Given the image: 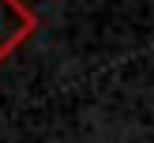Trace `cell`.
Segmentation results:
<instances>
[{"instance_id":"1","label":"cell","mask_w":154,"mask_h":143,"mask_svg":"<svg viewBox=\"0 0 154 143\" xmlns=\"http://www.w3.org/2000/svg\"><path fill=\"white\" fill-rule=\"evenodd\" d=\"M34 26H38V15L23 0H0V60L19 42H26L34 34Z\"/></svg>"}]
</instances>
